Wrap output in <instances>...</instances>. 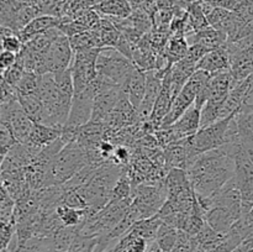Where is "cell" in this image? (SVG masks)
<instances>
[{
    "instance_id": "1",
    "label": "cell",
    "mask_w": 253,
    "mask_h": 252,
    "mask_svg": "<svg viewBox=\"0 0 253 252\" xmlns=\"http://www.w3.org/2000/svg\"><path fill=\"white\" fill-rule=\"evenodd\" d=\"M197 197L211 198L235 175V160L221 147L200 153L187 167Z\"/></svg>"
},
{
    "instance_id": "2",
    "label": "cell",
    "mask_w": 253,
    "mask_h": 252,
    "mask_svg": "<svg viewBox=\"0 0 253 252\" xmlns=\"http://www.w3.org/2000/svg\"><path fill=\"white\" fill-rule=\"evenodd\" d=\"M89 165L86 150L77 140L67 143L49 163L47 187L62 185Z\"/></svg>"
},
{
    "instance_id": "3",
    "label": "cell",
    "mask_w": 253,
    "mask_h": 252,
    "mask_svg": "<svg viewBox=\"0 0 253 252\" xmlns=\"http://www.w3.org/2000/svg\"><path fill=\"white\" fill-rule=\"evenodd\" d=\"M74 58L69 37L61 34L44 51L34 54V72L43 76L47 73H59L71 68Z\"/></svg>"
},
{
    "instance_id": "4",
    "label": "cell",
    "mask_w": 253,
    "mask_h": 252,
    "mask_svg": "<svg viewBox=\"0 0 253 252\" xmlns=\"http://www.w3.org/2000/svg\"><path fill=\"white\" fill-rule=\"evenodd\" d=\"M135 68V63L114 47H103L96 61L98 73L120 86L127 81Z\"/></svg>"
},
{
    "instance_id": "5",
    "label": "cell",
    "mask_w": 253,
    "mask_h": 252,
    "mask_svg": "<svg viewBox=\"0 0 253 252\" xmlns=\"http://www.w3.org/2000/svg\"><path fill=\"white\" fill-rule=\"evenodd\" d=\"M236 170L235 179L242 197V215H246L253 207V162L240 143L234 155Z\"/></svg>"
},
{
    "instance_id": "6",
    "label": "cell",
    "mask_w": 253,
    "mask_h": 252,
    "mask_svg": "<svg viewBox=\"0 0 253 252\" xmlns=\"http://www.w3.org/2000/svg\"><path fill=\"white\" fill-rule=\"evenodd\" d=\"M96 93L98 91H96L95 86L93 85V82L84 90L74 91L71 113H69L68 121L64 126L78 130L81 126L85 125L91 120L94 99H95Z\"/></svg>"
},
{
    "instance_id": "7",
    "label": "cell",
    "mask_w": 253,
    "mask_h": 252,
    "mask_svg": "<svg viewBox=\"0 0 253 252\" xmlns=\"http://www.w3.org/2000/svg\"><path fill=\"white\" fill-rule=\"evenodd\" d=\"M121 94H123L121 86L116 85L114 83L106 84L103 89H100L99 93L96 94L95 99H94L91 120L104 123L109 114L118 105L119 100L121 98Z\"/></svg>"
},
{
    "instance_id": "8",
    "label": "cell",
    "mask_w": 253,
    "mask_h": 252,
    "mask_svg": "<svg viewBox=\"0 0 253 252\" xmlns=\"http://www.w3.org/2000/svg\"><path fill=\"white\" fill-rule=\"evenodd\" d=\"M242 212L227 208L225 205H214L207 212V222L217 232L230 231L235 222L241 219Z\"/></svg>"
},
{
    "instance_id": "9",
    "label": "cell",
    "mask_w": 253,
    "mask_h": 252,
    "mask_svg": "<svg viewBox=\"0 0 253 252\" xmlns=\"http://www.w3.org/2000/svg\"><path fill=\"white\" fill-rule=\"evenodd\" d=\"M200 127H202V110L198 109L194 104L173 125L169 126L178 140L194 135L200 130Z\"/></svg>"
},
{
    "instance_id": "10",
    "label": "cell",
    "mask_w": 253,
    "mask_h": 252,
    "mask_svg": "<svg viewBox=\"0 0 253 252\" xmlns=\"http://www.w3.org/2000/svg\"><path fill=\"white\" fill-rule=\"evenodd\" d=\"M146 83H147V73L136 67L127 81L121 85L123 91L136 109L140 108L143 100L146 93Z\"/></svg>"
},
{
    "instance_id": "11",
    "label": "cell",
    "mask_w": 253,
    "mask_h": 252,
    "mask_svg": "<svg viewBox=\"0 0 253 252\" xmlns=\"http://www.w3.org/2000/svg\"><path fill=\"white\" fill-rule=\"evenodd\" d=\"M59 22H61V17L48 14H41L35 17L30 24H27L17 35H19V37L25 44L37 35L43 34V32L48 31L53 27H58Z\"/></svg>"
},
{
    "instance_id": "12",
    "label": "cell",
    "mask_w": 253,
    "mask_h": 252,
    "mask_svg": "<svg viewBox=\"0 0 253 252\" xmlns=\"http://www.w3.org/2000/svg\"><path fill=\"white\" fill-rule=\"evenodd\" d=\"M230 66H231L230 56L222 46L220 48H215L208 52L198 63V69H202L210 74H215L222 71H227L230 69Z\"/></svg>"
},
{
    "instance_id": "13",
    "label": "cell",
    "mask_w": 253,
    "mask_h": 252,
    "mask_svg": "<svg viewBox=\"0 0 253 252\" xmlns=\"http://www.w3.org/2000/svg\"><path fill=\"white\" fill-rule=\"evenodd\" d=\"M63 128L56 127V126L46 125L42 123H35L32 130L30 132L27 143L36 146V147L43 148L51 145L56 140H58L62 135ZM25 143V142H24Z\"/></svg>"
},
{
    "instance_id": "14",
    "label": "cell",
    "mask_w": 253,
    "mask_h": 252,
    "mask_svg": "<svg viewBox=\"0 0 253 252\" xmlns=\"http://www.w3.org/2000/svg\"><path fill=\"white\" fill-rule=\"evenodd\" d=\"M187 40L189 44L200 43L211 51V49L220 48V47L224 46L225 42L227 41V35L214 29L212 26H209L207 29L202 30V31L193 32V34L188 35Z\"/></svg>"
},
{
    "instance_id": "15",
    "label": "cell",
    "mask_w": 253,
    "mask_h": 252,
    "mask_svg": "<svg viewBox=\"0 0 253 252\" xmlns=\"http://www.w3.org/2000/svg\"><path fill=\"white\" fill-rule=\"evenodd\" d=\"M189 49V42H188L185 35H170L168 43L163 51V56L167 59L168 64L173 67L177 62L184 58Z\"/></svg>"
},
{
    "instance_id": "16",
    "label": "cell",
    "mask_w": 253,
    "mask_h": 252,
    "mask_svg": "<svg viewBox=\"0 0 253 252\" xmlns=\"http://www.w3.org/2000/svg\"><path fill=\"white\" fill-rule=\"evenodd\" d=\"M163 155H165L166 166H167L168 170L172 169V168H183V169H187L189 157H188L187 150L183 146V143L180 142V140L172 143L170 146H168L167 148H165L163 150Z\"/></svg>"
},
{
    "instance_id": "17",
    "label": "cell",
    "mask_w": 253,
    "mask_h": 252,
    "mask_svg": "<svg viewBox=\"0 0 253 252\" xmlns=\"http://www.w3.org/2000/svg\"><path fill=\"white\" fill-rule=\"evenodd\" d=\"M99 14L108 17H120L125 19L132 14V7L128 0H103L96 7H94Z\"/></svg>"
},
{
    "instance_id": "18",
    "label": "cell",
    "mask_w": 253,
    "mask_h": 252,
    "mask_svg": "<svg viewBox=\"0 0 253 252\" xmlns=\"http://www.w3.org/2000/svg\"><path fill=\"white\" fill-rule=\"evenodd\" d=\"M162 219L156 214L151 217H146V219H141L138 221H136L133 224V226L130 229V231L138 235V236L143 237L150 244H152V242H155L158 229L162 225Z\"/></svg>"
},
{
    "instance_id": "19",
    "label": "cell",
    "mask_w": 253,
    "mask_h": 252,
    "mask_svg": "<svg viewBox=\"0 0 253 252\" xmlns=\"http://www.w3.org/2000/svg\"><path fill=\"white\" fill-rule=\"evenodd\" d=\"M150 245L146 239L128 231L116 242L113 247V252H147Z\"/></svg>"
},
{
    "instance_id": "20",
    "label": "cell",
    "mask_w": 253,
    "mask_h": 252,
    "mask_svg": "<svg viewBox=\"0 0 253 252\" xmlns=\"http://www.w3.org/2000/svg\"><path fill=\"white\" fill-rule=\"evenodd\" d=\"M56 211L64 226L81 227L82 229L86 220L85 209H78V208H72L68 205H58Z\"/></svg>"
},
{
    "instance_id": "21",
    "label": "cell",
    "mask_w": 253,
    "mask_h": 252,
    "mask_svg": "<svg viewBox=\"0 0 253 252\" xmlns=\"http://www.w3.org/2000/svg\"><path fill=\"white\" fill-rule=\"evenodd\" d=\"M69 41H71L72 48L74 52L85 48H103L100 36L96 30H88V31L74 35V36L69 37Z\"/></svg>"
},
{
    "instance_id": "22",
    "label": "cell",
    "mask_w": 253,
    "mask_h": 252,
    "mask_svg": "<svg viewBox=\"0 0 253 252\" xmlns=\"http://www.w3.org/2000/svg\"><path fill=\"white\" fill-rule=\"evenodd\" d=\"M179 236V230L169 224L162 222L156 236L155 242L163 252H170L175 246Z\"/></svg>"
},
{
    "instance_id": "23",
    "label": "cell",
    "mask_w": 253,
    "mask_h": 252,
    "mask_svg": "<svg viewBox=\"0 0 253 252\" xmlns=\"http://www.w3.org/2000/svg\"><path fill=\"white\" fill-rule=\"evenodd\" d=\"M61 34L62 32L58 27H53V29L43 32V34L37 35L29 42H26L24 44V48L31 53H40V52L44 51Z\"/></svg>"
},
{
    "instance_id": "24",
    "label": "cell",
    "mask_w": 253,
    "mask_h": 252,
    "mask_svg": "<svg viewBox=\"0 0 253 252\" xmlns=\"http://www.w3.org/2000/svg\"><path fill=\"white\" fill-rule=\"evenodd\" d=\"M187 19L188 24H189L192 32L202 31V30L209 27V21H208V16L205 12L203 11L202 6L198 1L193 2L188 6L187 9Z\"/></svg>"
},
{
    "instance_id": "25",
    "label": "cell",
    "mask_w": 253,
    "mask_h": 252,
    "mask_svg": "<svg viewBox=\"0 0 253 252\" xmlns=\"http://www.w3.org/2000/svg\"><path fill=\"white\" fill-rule=\"evenodd\" d=\"M19 103L21 104L25 113H26L35 123H42V119H43V108H42V103L41 100H40L39 93L31 94V95L26 96H20Z\"/></svg>"
},
{
    "instance_id": "26",
    "label": "cell",
    "mask_w": 253,
    "mask_h": 252,
    "mask_svg": "<svg viewBox=\"0 0 253 252\" xmlns=\"http://www.w3.org/2000/svg\"><path fill=\"white\" fill-rule=\"evenodd\" d=\"M42 76L35 73V72H25L24 77L19 84L16 85L17 95L26 96L31 95V94H37L40 89V84H41Z\"/></svg>"
},
{
    "instance_id": "27",
    "label": "cell",
    "mask_w": 253,
    "mask_h": 252,
    "mask_svg": "<svg viewBox=\"0 0 253 252\" xmlns=\"http://www.w3.org/2000/svg\"><path fill=\"white\" fill-rule=\"evenodd\" d=\"M99 237L78 232L66 252H95Z\"/></svg>"
},
{
    "instance_id": "28",
    "label": "cell",
    "mask_w": 253,
    "mask_h": 252,
    "mask_svg": "<svg viewBox=\"0 0 253 252\" xmlns=\"http://www.w3.org/2000/svg\"><path fill=\"white\" fill-rule=\"evenodd\" d=\"M19 141L15 137L9 123L0 120V145H1V160Z\"/></svg>"
},
{
    "instance_id": "29",
    "label": "cell",
    "mask_w": 253,
    "mask_h": 252,
    "mask_svg": "<svg viewBox=\"0 0 253 252\" xmlns=\"http://www.w3.org/2000/svg\"><path fill=\"white\" fill-rule=\"evenodd\" d=\"M15 204L16 202L14 200V198L1 185V195H0V220L1 222L11 221L14 219Z\"/></svg>"
},
{
    "instance_id": "30",
    "label": "cell",
    "mask_w": 253,
    "mask_h": 252,
    "mask_svg": "<svg viewBox=\"0 0 253 252\" xmlns=\"http://www.w3.org/2000/svg\"><path fill=\"white\" fill-rule=\"evenodd\" d=\"M25 72H26V69H25L24 62H22V59L20 58L19 54H17L16 62H15L9 69L1 72V79L6 81L7 83L11 84V85L16 86L17 84H19V82L21 81L22 77H24Z\"/></svg>"
},
{
    "instance_id": "31",
    "label": "cell",
    "mask_w": 253,
    "mask_h": 252,
    "mask_svg": "<svg viewBox=\"0 0 253 252\" xmlns=\"http://www.w3.org/2000/svg\"><path fill=\"white\" fill-rule=\"evenodd\" d=\"M15 235H16V222L14 219L11 221L1 222V250L9 246Z\"/></svg>"
},
{
    "instance_id": "32",
    "label": "cell",
    "mask_w": 253,
    "mask_h": 252,
    "mask_svg": "<svg viewBox=\"0 0 253 252\" xmlns=\"http://www.w3.org/2000/svg\"><path fill=\"white\" fill-rule=\"evenodd\" d=\"M111 160L115 163L121 166H128L131 161V152L128 150L127 146L125 145H118L114 151V155Z\"/></svg>"
},
{
    "instance_id": "33",
    "label": "cell",
    "mask_w": 253,
    "mask_h": 252,
    "mask_svg": "<svg viewBox=\"0 0 253 252\" xmlns=\"http://www.w3.org/2000/svg\"><path fill=\"white\" fill-rule=\"evenodd\" d=\"M19 100L16 86L11 85L6 81L1 79V104L12 103Z\"/></svg>"
},
{
    "instance_id": "34",
    "label": "cell",
    "mask_w": 253,
    "mask_h": 252,
    "mask_svg": "<svg viewBox=\"0 0 253 252\" xmlns=\"http://www.w3.org/2000/svg\"><path fill=\"white\" fill-rule=\"evenodd\" d=\"M209 51L210 49H208L207 47L203 46V44L200 43L189 44V49H188V53L187 56H185V58H188L189 61L198 64L200 62V59H202Z\"/></svg>"
},
{
    "instance_id": "35",
    "label": "cell",
    "mask_w": 253,
    "mask_h": 252,
    "mask_svg": "<svg viewBox=\"0 0 253 252\" xmlns=\"http://www.w3.org/2000/svg\"><path fill=\"white\" fill-rule=\"evenodd\" d=\"M17 54L14 53V52L9 51H2L1 54H0V67H1V72L9 69L12 64L16 62Z\"/></svg>"
},
{
    "instance_id": "36",
    "label": "cell",
    "mask_w": 253,
    "mask_h": 252,
    "mask_svg": "<svg viewBox=\"0 0 253 252\" xmlns=\"http://www.w3.org/2000/svg\"><path fill=\"white\" fill-rule=\"evenodd\" d=\"M245 0H215L216 6L224 7V9L230 10V11H237L240 9Z\"/></svg>"
},
{
    "instance_id": "37",
    "label": "cell",
    "mask_w": 253,
    "mask_h": 252,
    "mask_svg": "<svg viewBox=\"0 0 253 252\" xmlns=\"http://www.w3.org/2000/svg\"><path fill=\"white\" fill-rule=\"evenodd\" d=\"M252 111H253V85L250 88V90L247 91L244 100H242V105H241V110H240V113L249 114V113H252Z\"/></svg>"
},
{
    "instance_id": "38",
    "label": "cell",
    "mask_w": 253,
    "mask_h": 252,
    "mask_svg": "<svg viewBox=\"0 0 253 252\" xmlns=\"http://www.w3.org/2000/svg\"><path fill=\"white\" fill-rule=\"evenodd\" d=\"M237 116H239L240 120H241L242 123H244L245 125H246L247 127L251 130V132L253 133V111H252V113H249V114L239 113V114H237Z\"/></svg>"
},
{
    "instance_id": "39",
    "label": "cell",
    "mask_w": 253,
    "mask_h": 252,
    "mask_svg": "<svg viewBox=\"0 0 253 252\" xmlns=\"http://www.w3.org/2000/svg\"><path fill=\"white\" fill-rule=\"evenodd\" d=\"M242 217L245 219V221H246L247 226H249L250 231H251V234L253 235V207L252 209L250 210L249 212H247L246 215H242Z\"/></svg>"
},
{
    "instance_id": "40",
    "label": "cell",
    "mask_w": 253,
    "mask_h": 252,
    "mask_svg": "<svg viewBox=\"0 0 253 252\" xmlns=\"http://www.w3.org/2000/svg\"><path fill=\"white\" fill-rule=\"evenodd\" d=\"M147 252H163V251L158 247V245L156 244V242H152V244L150 245V247H148Z\"/></svg>"
}]
</instances>
